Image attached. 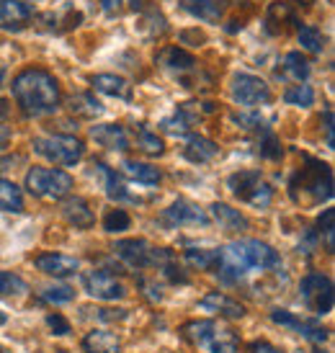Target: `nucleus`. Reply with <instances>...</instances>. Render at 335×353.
Masks as SVG:
<instances>
[{"label":"nucleus","mask_w":335,"mask_h":353,"mask_svg":"<svg viewBox=\"0 0 335 353\" xmlns=\"http://www.w3.org/2000/svg\"><path fill=\"white\" fill-rule=\"evenodd\" d=\"M245 353H284V351H281V348H276V345L266 343V341H256V343L247 345Z\"/></svg>","instance_id":"nucleus-46"},{"label":"nucleus","mask_w":335,"mask_h":353,"mask_svg":"<svg viewBox=\"0 0 335 353\" xmlns=\"http://www.w3.org/2000/svg\"><path fill=\"white\" fill-rule=\"evenodd\" d=\"M134 134H137V148L142 150V152H148V155H163V152H165V142L158 137V132H152V129L139 124V127L134 129Z\"/></svg>","instance_id":"nucleus-31"},{"label":"nucleus","mask_w":335,"mask_h":353,"mask_svg":"<svg viewBox=\"0 0 335 353\" xmlns=\"http://www.w3.org/2000/svg\"><path fill=\"white\" fill-rule=\"evenodd\" d=\"M235 121H237V124H243L245 129H256V127H261V124H263V119H261V117H245V114H237Z\"/></svg>","instance_id":"nucleus-48"},{"label":"nucleus","mask_w":335,"mask_h":353,"mask_svg":"<svg viewBox=\"0 0 335 353\" xmlns=\"http://www.w3.org/2000/svg\"><path fill=\"white\" fill-rule=\"evenodd\" d=\"M284 101L289 103V106H312L315 103V90L309 88V85H305V83H299V85H292V88L284 93Z\"/></svg>","instance_id":"nucleus-35"},{"label":"nucleus","mask_w":335,"mask_h":353,"mask_svg":"<svg viewBox=\"0 0 335 353\" xmlns=\"http://www.w3.org/2000/svg\"><path fill=\"white\" fill-rule=\"evenodd\" d=\"M124 173H127L129 178H134L137 183H148V186L160 183V178H163V173H160L155 165L137 163V160H127V163H124Z\"/></svg>","instance_id":"nucleus-28"},{"label":"nucleus","mask_w":335,"mask_h":353,"mask_svg":"<svg viewBox=\"0 0 335 353\" xmlns=\"http://www.w3.org/2000/svg\"><path fill=\"white\" fill-rule=\"evenodd\" d=\"M214 327H217V323H212V320H191V323L181 327V335L191 345H207L212 333H214Z\"/></svg>","instance_id":"nucleus-26"},{"label":"nucleus","mask_w":335,"mask_h":353,"mask_svg":"<svg viewBox=\"0 0 335 353\" xmlns=\"http://www.w3.org/2000/svg\"><path fill=\"white\" fill-rule=\"evenodd\" d=\"M90 83H93V88L101 90V93H106V96H114V99H121V101H132V85H129L124 78H119V75L101 72V75H93Z\"/></svg>","instance_id":"nucleus-19"},{"label":"nucleus","mask_w":335,"mask_h":353,"mask_svg":"<svg viewBox=\"0 0 335 353\" xmlns=\"http://www.w3.org/2000/svg\"><path fill=\"white\" fill-rule=\"evenodd\" d=\"M62 214H65V219H68L75 230H90L93 222H96V216H93V212H90L88 201L80 196L68 199L65 206H62Z\"/></svg>","instance_id":"nucleus-17"},{"label":"nucleus","mask_w":335,"mask_h":353,"mask_svg":"<svg viewBox=\"0 0 335 353\" xmlns=\"http://www.w3.org/2000/svg\"><path fill=\"white\" fill-rule=\"evenodd\" d=\"M335 209H325L323 216L317 219V227H320V237L325 240V250L327 253H335Z\"/></svg>","instance_id":"nucleus-37"},{"label":"nucleus","mask_w":335,"mask_h":353,"mask_svg":"<svg viewBox=\"0 0 335 353\" xmlns=\"http://www.w3.org/2000/svg\"><path fill=\"white\" fill-rule=\"evenodd\" d=\"M207 345L212 353H237L235 330H219V327H214V333H212Z\"/></svg>","instance_id":"nucleus-32"},{"label":"nucleus","mask_w":335,"mask_h":353,"mask_svg":"<svg viewBox=\"0 0 335 353\" xmlns=\"http://www.w3.org/2000/svg\"><path fill=\"white\" fill-rule=\"evenodd\" d=\"M302 188V196L312 204L327 201L333 196V173L325 163L320 160H307V165L292 178V194H296Z\"/></svg>","instance_id":"nucleus-3"},{"label":"nucleus","mask_w":335,"mask_h":353,"mask_svg":"<svg viewBox=\"0 0 335 353\" xmlns=\"http://www.w3.org/2000/svg\"><path fill=\"white\" fill-rule=\"evenodd\" d=\"M258 152H261V157H266V160H278V157L284 155V152H281V145H278V139L274 137L271 132H266V137L261 139Z\"/></svg>","instance_id":"nucleus-42"},{"label":"nucleus","mask_w":335,"mask_h":353,"mask_svg":"<svg viewBox=\"0 0 335 353\" xmlns=\"http://www.w3.org/2000/svg\"><path fill=\"white\" fill-rule=\"evenodd\" d=\"M34 265L39 268L41 274L54 276V279H65V276H72L80 268V261L72 258V255H62V253H41L34 258Z\"/></svg>","instance_id":"nucleus-13"},{"label":"nucleus","mask_w":335,"mask_h":353,"mask_svg":"<svg viewBox=\"0 0 335 353\" xmlns=\"http://www.w3.org/2000/svg\"><path fill=\"white\" fill-rule=\"evenodd\" d=\"M129 225H132V216L124 212V209H109L106 212V216H103V230L106 232H124V230H129Z\"/></svg>","instance_id":"nucleus-38"},{"label":"nucleus","mask_w":335,"mask_h":353,"mask_svg":"<svg viewBox=\"0 0 335 353\" xmlns=\"http://www.w3.org/2000/svg\"><path fill=\"white\" fill-rule=\"evenodd\" d=\"M29 292V284L21 276L10 274V271H0V296H16Z\"/></svg>","instance_id":"nucleus-36"},{"label":"nucleus","mask_w":335,"mask_h":353,"mask_svg":"<svg viewBox=\"0 0 335 353\" xmlns=\"http://www.w3.org/2000/svg\"><path fill=\"white\" fill-rule=\"evenodd\" d=\"M160 222L168 227H183V225H209V214L201 209V206L191 204L186 199H178L173 204L168 206L165 212L160 214Z\"/></svg>","instance_id":"nucleus-10"},{"label":"nucleus","mask_w":335,"mask_h":353,"mask_svg":"<svg viewBox=\"0 0 335 353\" xmlns=\"http://www.w3.org/2000/svg\"><path fill=\"white\" fill-rule=\"evenodd\" d=\"M75 181L70 173L59 170V168H31L26 173V188L31 196L37 199H50V201H59L72 191Z\"/></svg>","instance_id":"nucleus-4"},{"label":"nucleus","mask_w":335,"mask_h":353,"mask_svg":"<svg viewBox=\"0 0 335 353\" xmlns=\"http://www.w3.org/2000/svg\"><path fill=\"white\" fill-rule=\"evenodd\" d=\"M212 209V216L217 219V225L225 230V232H243V230H247L250 227V222H247V216L240 212V209H232L230 204H222V201H217V204L209 206Z\"/></svg>","instance_id":"nucleus-16"},{"label":"nucleus","mask_w":335,"mask_h":353,"mask_svg":"<svg viewBox=\"0 0 335 353\" xmlns=\"http://www.w3.org/2000/svg\"><path fill=\"white\" fill-rule=\"evenodd\" d=\"M0 353H6V351H3V348H0Z\"/></svg>","instance_id":"nucleus-57"},{"label":"nucleus","mask_w":335,"mask_h":353,"mask_svg":"<svg viewBox=\"0 0 335 353\" xmlns=\"http://www.w3.org/2000/svg\"><path fill=\"white\" fill-rule=\"evenodd\" d=\"M96 317L103 320V323H116V320H124L127 317V310H96Z\"/></svg>","instance_id":"nucleus-45"},{"label":"nucleus","mask_w":335,"mask_h":353,"mask_svg":"<svg viewBox=\"0 0 335 353\" xmlns=\"http://www.w3.org/2000/svg\"><path fill=\"white\" fill-rule=\"evenodd\" d=\"M271 320H274L276 325L292 327V330H296V325H299V317H294V314L286 312V310H274V312H271Z\"/></svg>","instance_id":"nucleus-43"},{"label":"nucleus","mask_w":335,"mask_h":353,"mask_svg":"<svg viewBox=\"0 0 335 353\" xmlns=\"http://www.w3.org/2000/svg\"><path fill=\"white\" fill-rule=\"evenodd\" d=\"M101 8L106 10L109 16H114V13L121 10V0H101Z\"/></svg>","instance_id":"nucleus-50"},{"label":"nucleus","mask_w":335,"mask_h":353,"mask_svg":"<svg viewBox=\"0 0 335 353\" xmlns=\"http://www.w3.org/2000/svg\"><path fill=\"white\" fill-rule=\"evenodd\" d=\"M41 299H47L52 304H62V302H72L75 299V292L70 286H50L41 292Z\"/></svg>","instance_id":"nucleus-41"},{"label":"nucleus","mask_w":335,"mask_h":353,"mask_svg":"<svg viewBox=\"0 0 335 353\" xmlns=\"http://www.w3.org/2000/svg\"><path fill=\"white\" fill-rule=\"evenodd\" d=\"M302 302L307 310L315 314H330L333 312V281L323 274H309L302 279Z\"/></svg>","instance_id":"nucleus-7"},{"label":"nucleus","mask_w":335,"mask_h":353,"mask_svg":"<svg viewBox=\"0 0 335 353\" xmlns=\"http://www.w3.org/2000/svg\"><path fill=\"white\" fill-rule=\"evenodd\" d=\"M325 132H327V148H333V111L325 108Z\"/></svg>","instance_id":"nucleus-49"},{"label":"nucleus","mask_w":335,"mask_h":353,"mask_svg":"<svg viewBox=\"0 0 335 353\" xmlns=\"http://www.w3.org/2000/svg\"><path fill=\"white\" fill-rule=\"evenodd\" d=\"M183 155H186L191 163H209V160H214V157L219 155V148H217V142L201 137V134H191L186 142V148H183Z\"/></svg>","instance_id":"nucleus-20"},{"label":"nucleus","mask_w":335,"mask_h":353,"mask_svg":"<svg viewBox=\"0 0 335 353\" xmlns=\"http://www.w3.org/2000/svg\"><path fill=\"white\" fill-rule=\"evenodd\" d=\"M23 163V155H6L0 157V173H6V170H13L16 165Z\"/></svg>","instance_id":"nucleus-47"},{"label":"nucleus","mask_w":335,"mask_h":353,"mask_svg":"<svg viewBox=\"0 0 335 353\" xmlns=\"http://www.w3.org/2000/svg\"><path fill=\"white\" fill-rule=\"evenodd\" d=\"M3 83H6V68H0V88H3Z\"/></svg>","instance_id":"nucleus-53"},{"label":"nucleus","mask_w":335,"mask_h":353,"mask_svg":"<svg viewBox=\"0 0 335 353\" xmlns=\"http://www.w3.org/2000/svg\"><path fill=\"white\" fill-rule=\"evenodd\" d=\"M68 108L72 117L80 119H96L99 114H103V106H101L93 93H78L68 101Z\"/></svg>","instance_id":"nucleus-25"},{"label":"nucleus","mask_w":335,"mask_h":353,"mask_svg":"<svg viewBox=\"0 0 335 353\" xmlns=\"http://www.w3.org/2000/svg\"><path fill=\"white\" fill-rule=\"evenodd\" d=\"M47 325H50L52 330H54V335H68L70 333V323L59 312L47 314Z\"/></svg>","instance_id":"nucleus-44"},{"label":"nucleus","mask_w":335,"mask_h":353,"mask_svg":"<svg viewBox=\"0 0 335 353\" xmlns=\"http://www.w3.org/2000/svg\"><path fill=\"white\" fill-rule=\"evenodd\" d=\"M278 78L294 80V83H305L309 78V62H307L299 52H289L281 59V68H278Z\"/></svg>","instance_id":"nucleus-22"},{"label":"nucleus","mask_w":335,"mask_h":353,"mask_svg":"<svg viewBox=\"0 0 335 353\" xmlns=\"http://www.w3.org/2000/svg\"><path fill=\"white\" fill-rule=\"evenodd\" d=\"M278 265H281V258L271 245L261 243V240H237V243H230L219 250V261L214 271L232 284L250 271H271Z\"/></svg>","instance_id":"nucleus-2"},{"label":"nucleus","mask_w":335,"mask_h":353,"mask_svg":"<svg viewBox=\"0 0 335 353\" xmlns=\"http://www.w3.org/2000/svg\"><path fill=\"white\" fill-rule=\"evenodd\" d=\"M3 323H6V314L0 312V325H3Z\"/></svg>","instance_id":"nucleus-54"},{"label":"nucleus","mask_w":335,"mask_h":353,"mask_svg":"<svg viewBox=\"0 0 335 353\" xmlns=\"http://www.w3.org/2000/svg\"><path fill=\"white\" fill-rule=\"evenodd\" d=\"M199 114H191V103H186V106H181L176 111V117H170L163 121V127L168 129V132H173V134H183V132H188V129L196 124Z\"/></svg>","instance_id":"nucleus-30"},{"label":"nucleus","mask_w":335,"mask_h":353,"mask_svg":"<svg viewBox=\"0 0 335 353\" xmlns=\"http://www.w3.org/2000/svg\"><path fill=\"white\" fill-rule=\"evenodd\" d=\"M83 289L90 296L103 299V302H116V299L127 294V289H124L121 281H116V276H111L109 271H101V268H93V271L83 274Z\"/></svg>","instance_id":"nucleus-9"},{"label":"nucleus","mask_w":335,"mask_h":353,"mask_svg":"<svg viewBox=\"0 0 335 353\" xmlns=\"http://www.w3.org/2000/svg\"><path fill=\"white\" fill-rule=\"evenodd\" d=\"M261 181H263V178H261V170H240L235 176H230L227 186H230V191H232L237 199L247 201V196L253 194V188H256Z\"/></svg>","instance_id":"nucleus-24"},{"label":"nucleus","mask_w":335,"mask_h":353,"mask_svg":"<svg viewBox=\"0 0 335 353\" xmlns=\"http://www.w3.org/2000/svg\"><path fill=\"white\" fill-rule=\"evenodd\" d=\"M232 99L240 103V106L256 108L261 103H268L271 101V88L263 78L258 75H247V72H240L232 78Z\"/></svg>","instance_id":"nucleus-8"},{"label":"nucleus","mask_w":335,"mask_h":353,"mask_svg":"<svg viewBox=\"0 0 335 353\" xmlns=\"http://www.w3.org/2000/svg\"><path fill=\"white\" fill-rule=\"evenodd\" d=\"M305 353H323V351H305Z\"/></svg>","instance_id":"nucleus-55"},{"label":"nucleus","mask_w":335,"mask_h":353,"mask_svg":"<svg viewBox=\"0 0 335 353\" xmlns=\"http://www.w3.org/2000/svg\"><path fill=\"white\" fill-rule=\"evenodd\" d=\"M83 351L85 353H121L119 338L109 330H90L83 338Z\"/></svg>","instance_id":"nucleus-21"},{"label":"nucleus","mask_w":335,"mask_h":353,"mask_svg":"<svg viewBox=\"0 0 335 353\" xmlns=\"http://www.w3.org/2000/svg\"><path fill=\"white\" fill-rule=\"evenodd\" d=\"M0 209L3 212H13V214L23 212V194H21V188L13 181H6V178H0Z\"/></svg>","instance_id":"nucleus-27"},{"label":"nucleus","mask_w":335,"mask_h":353,"mask_svg":"<svg viewBox=\"0 0 335 353\" xmlns=\"http://www.w3.org/2000/svg\"><path fill=\"white\" fill-rule=\"evenodd\" d=\"M199 310L201 312H212V314H222V317H230V320H240L245 314V307L240 302H235L232 296L222 294V292H209L201 302H199Z\"/></svg>","instance_id":"nucleus-14"},{"label":"nucleus","mask_w":335,"mask_h":353,"mask_svg":"<svg viewBox=\"0 0 335 353\" xmlns=\"http://www.w3.org/2000/svg\"><path fill=\"white\" fill-rule=\"evenodd\" d=\"M299 44L309 54H320V52L325 50V37H323V31L317 29V26H302L299 29Z\"/></svg>","instance_id":"nucleus-34"},{"label":"nucleus","mask_w":335,"mask_h":353,"mask_svg":"<svg viewBox=\"0 0 335 353\" xmlns=\"http://www.w3.org/2000/svg\"><path fill=\"white\" fill-rule=\"evenodd\" d=\"M90 137L96 139L99 145L109 150H119V152H124L129 150V134L124 127H119V124H99V127L90 129Z\"/></svg>","instance_id":"nucleus-15"},{"label":"nucleus","mask_w":335,"mask_h":353,"mask_svg":"<svg viewBox=\"0 0 335 353\" xmlns=\"http://www.w3.org/2000/svg\"><path fill=\"white\" fill-rule=\"evenodd\" d=\"M219 261V250H186V263L199 268V271H214Z\"/></svg>","instance_id":"nucleus-33"},{"label":"nucleus","mask_w":335,"mask_h":353,"mask_svg":"<svg viewBox=\"0 0 335 353\" xmlns=\"http://www.w3.org/2000/svg\"><path fill=\"white\" fill-rule=\"evenodd\" d=\"M271 201H274V188L268 186V183H258L256 188H253V194L247 196V204L258 206V209H266V206H271Z\"/></svg>","instance_id":"nucleus-40"},{"label":"nucleus","mask_w":335,"mask_h":353,"mask_svg":"<svg viewBox=\"0 0 335 353\" xmlns=\"http://www.w3.org/2000/svg\"><path fill=\"white\" fill-rule=\"evenodd\" d=\"M132 10H139L142 13V26L148 29L150 37H158L168 29L165 26V16L160 13L155 6H150L148 0H132Z\"/></svg>","instance_id":"nucleus-23"},{"label":"nucleus","mask_w":335,"mask_h":353,"mask_svg":"<svg viewBox=\"0 0 335 353\" xmlns=\"http://www.w3.org/2000/svg\"><path fill=\"white\" fill-rule=\"evenodd\" d=\"M114 253L124 261V263L134 265V268H152V265H163L173 263V253L168 248H152L148 240L142 237H132V240H119L114 245Z\"/></svg>","instance_id":"nucleus-5"},{"label":"nucleus","mask_w":335,"mask_h":353,"mask_svg":"<svg viewBox=\"0 0 335 353\" xmlns=\"http://www.w3.org/2000/svg\"><path fill=\"white\" fill-rule=\"evenodd\" d=\"M13 99L26 117H47L54 114L59 108L62 93H59V83L50 70L44 68H26L21 70L13 78Z\"/></svg>","instance_id":"nucleus-1"},{"label":"nucleus","mask_w":335,"mask_h":353,"mask_svg":"<svg viewBox=\"0 0 335 353\" xmlns=\"http://www.w3.org/2000/svg\"><path fill=\"white\" fill-rule=\"evenodd\" d=\"M8 114H10V101H0V124L8 119Z\"/></svg>","instance_id":"nucleus-52"},{"label":"nucleus","mask_w":335,"mask_h":353,"mask_svg":"<svg viewBox=\"0 0 335 353\" xmlns=\"http://www.w3.org/2000/svg\"><path fill=\"white\" fill-rule=\"evenodd\" d=\"M160 68L170 72V75H176L181 78L183 83H188V75H194L199 70V62L194 54H188L186 50H181V47H165V50L158 52V57H155Z\"/></svg>","instance_id":"nucleus-11"},{"label":"nucleus","mask_w":335,"mask_h":353,"mask_svg":"<svg viewBox=\"0 0 335 353\" xmlns=\"http://www.w3.org/2000/svg\"><path fill=\"white\" fill-rule=\"evenodd\" d=\"M34 21V8L21 3V0H0V29L3 31H19L29 29Z\"/></svg>","instance_id":"nucleus-12"},{"label":"nucleus","mask_w":335,"mask_h":353,"mask_svg":"<svg viewBox=\"0 0 335 353\" xmlns=\"http://www.w3.org/2000/svg\"><path fill=\"white\" fill-rule=\"evenodd\" d=\"M57 353H68V351H57Z\"/></svg>","instance_id":"nucleus-56"},{"label":"nucleus","mask_w":335,"mask_h":353,"mask_svg":"<svg viewBox=\"0 0 335 353\" xmlns=\"http://www.w3.org/2000/svg\"><path fill=\"white\" fill-rule=\"evenodd\" d=\"M103 173V181H106V194H109V199H114V201H134V199L129 196L127 186H124V181L119 178L116 170H111V168L106 165H96Z\"/></svg>","instance_id":"nucleus-29"},{"label":"nucleus","mask_w":335,"mask_h":353,"mask_svg":"<svg viewBox=\"0 0 335 353\" xmlns=\"http://www.w3.org/2000/svg\"><path fill=\"white\" fill-rule=\"evenodd\" d=\"M296 330H299V335H305L307 341H312V343H325L327 341V330L317 320H299Z\"/></svg>","instance_id":"nucleus-39"},{"label":"nucleus","mask_w":335,"mask_h":353,"mask_svg":"<svg viewBox=\"0 0 335 353\" xmlns=\"http://www.w3.org/2000/svg\"><path fill=\"white\" fill-rule=\"evenodd\" d=\"M31 148L37 155H41L44 160H50L54 165H75L85 145L78 137H70V134H47V137H34Z\"/></svg>","instance_id":"nucleus-6"},{"label":"nucleus","mask_w":335,"mask_h":353,"mask_svg":"<svg viewBox=\"0 0 335 353\" xmlns=\"http://www.w3.org/2000/svg\"><path fill=\"white\" fill-rule=\"evenodd\" d=\"M181 6L186 13H191L194 19L204 21V23H219L225 16V6L219 0H183Z\"/></svg>","instance_id":"nucleus-18"},{"label":"nucleus","mask_w":335,"mask_h":353,"mask_svg":"<svg viewBox=\"0 0 335 353\" xmlns=\"http://www.w3.org/2000/svg\"><path fill=\"white\" fill-rule=\"evenodd\" d=\"M8 142H10V129L0 124V150L8 148Z\"/></svg>","instance_id":"nucleus-51"}]
</instances>
